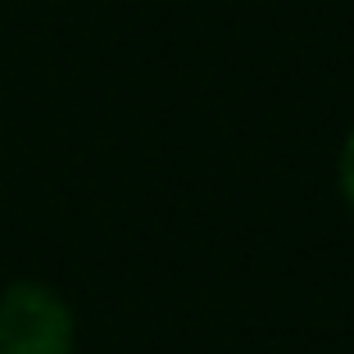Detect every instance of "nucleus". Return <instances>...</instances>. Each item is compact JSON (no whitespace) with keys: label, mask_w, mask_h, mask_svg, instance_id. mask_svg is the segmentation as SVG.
Segmentation results:
<instances>
[{"label":"nucleus","mask_w":354,"mask_h":354,"mask_svg":"<svg viewBox=\"0 0 354 354\" xmlns=\"http://www.w3.org/2000/svg\"><path fill=\"white\" fill-rule=\"evenodd\" d=\"M0 354H73V309L41 281L0 295Z\"/></svg>","instance_id":"nucleus-1"},{"label":"nucleus","mask_w":354,"mask_h":354,"mask_svg":"<svg viewBox=\"0 0 354 354\" xmlns=\"http://www.w3.org/2000/svg\"><path fill=\"white\" fill-rule=\"evenodd\" d=\"M341 191H345V200H350V209H354V132L345 136V150H341Z\"/></svg>","instance_id":"nucleus-2"}]
</instances>
